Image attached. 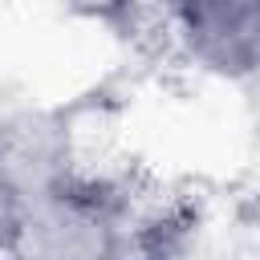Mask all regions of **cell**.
<instances>
[{"instance_id":"1","label":"cell","mask_w":260,"mask_h":260,"mask_svg":"<svg viewBox=\"0 0 260 260\" xmlns=\"http://www.w3.org/2000/svg\"><path fill=\"white\" fill-rule=\"evenodd\" d=\"M167 16L199 69L223 81L260 73V0H167Z\"/></svg>"},{"instance_id":"2","label":"cell","mask_w":260,"mask_h":260,"mask_svg":"<svg viewBox=\"0 0 260 260\" xmlns=\"http://www.w3.org/2000/svg\"><path fill=\"white\" fill-rule=\"evenodd\" d=\"M61 8H65L73 20L126 32V28L138 20V12L146 8V0H61Z\"/></svg>"},{"instance_id":"3","label":"cell","mask_w":260,"mask_h":260,"mask_svg":"<svg viewBox=\"0 0 260 260\" xmlns=\"http://www.w3.org/2000/svg\"><path fill=\"white\" fill-rule=\"evenodd\" d=\"M24 207H28V199H24L20 183L12 179V171L0 158V252H16L20 228H24Z\"/></svg>"}]
</instances>
